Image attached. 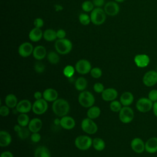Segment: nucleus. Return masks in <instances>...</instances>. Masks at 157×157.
Returning a JSON list of instances; mask_svg holds the SVG:
<instances>
[{
	"instance_id": "1",
	"label": "nucleus",
	"mask_w": 157,
	"mask_h": 157,
	"mask_svg": "<svg viewBox=\"0 0 157 157\" xmlns=\"http://www.w3.org/2000/svg\"><path fill=\"white\" fill-rule=\"evenodd\" d=\"M70 110V105L69 102L63 99H57L53 102L52 110L53 113L59 117H63L67 115Z\"/></svg>"
},
{
	"instance_id": "2",
	"label": "nucleus",
	"mask_w": 157,
	"mask_h": 157,
	"mask_svg": "<svg viewBox=\"0 0 157 157\" xmlns=\"http://www.w3.org/2000/svg\"><path fill=\"white\" fill-rule=\"evenodd\" d=\"M55 48L59 54L66 55L71 51L72 44L67 39H58L55 43Z\"/></svg>"
},
{
	"instance_id": "3",
	"label": "nucleus",
	"mask_w": 157,
	"mask_h": 157,
	"mask_svg": "<svg viewBox=\"0 0 157 157\" xmlns=\"http://www.w3.org/2000/svg\"><path fill=\"white\" fill-rule=\"evenodd\" d=\"M79 104L83 107L90 108L93 106L95 102L93 94L88 91H82L78 97Z\"/></svg>"
},
{
	"instance_id": "4",
	"label": "nucleus",
	"mask_w": 157,
	"mask_h": 157,
	"mask_svg": "<svg viewBox=\"0 0 157 157\" xmlns=\"http://www.w3.org/2000/svg\"><path fill=\"white\" fill-rule=\"evenodd\" d=\"M91 21L96 25H102L106 19V13L102 9L97 7L94 9L90 15Z\"/></svg>"
},
{
	"instance_id": "5",
	"label": "nucleus",
	"mask_w": 157,
	"mask_h": 157,
	"mask_svg": "<svg viewBox=\"0 0 157 157\" xmlns=\"http://www.w3.org/2000/svg\"><path fill=\"white\" fill-rule=\"evenodd\" d=\"M93 144V139L85 135L78 136L75 139V147L80 150H88Z\"/></svg>"
},
{
	"instance_id": "6",
	"label": "nucleus",
	"mask_w": 157,
	"mask_h": 157,
	"mask_svg": "<svg viewBox=\"0 0 157 157\" xmlns=\"http://www.w3.org/2000/svg\"><path fill=\"white\" fill-rule=\"evenodd\" d=\"M134 117L133 110L129 106H123L119 112V119L123 123H131Z\"/></svg>"
},
{
	"instance_id": "7",
	"label": "nucleus",
	"mask_w": 157,
	"mask_h": 157,
	"mask_svg": "<svg viewBox=\"0 0 157 157\" xmlns=\"http://www.w3.org/2000/svg\"><path fill=\"white\" fill-rule=\"evenodd\" d=\"M153 102L148 98H140L136 104L137 110L142 113H147L152 110Z\"/></svg>"
},
{
	"instance_id": "8",
	"label": "nucleus",
	"mask_w": 157,
	"mask_h": 157,
	"mask_svg": "<svg viewBox=\"0 0 157 157\" xmlns=\"http://www.w3.org/2000/svg\"><path fill=\"white\" fill-rule=\"evenodd\" d=\"M81 128L83 132L88 134H95L98 131L96 123L91 118H84L81 123Z\"/></svg>"
},
{
	"instance_id": "9",
	"label": "nucleus",
	"mask_w": 157,
	"mask_h": 157,
	"mask_svg": "<svg viewBox=\"0 0 157 157\" xmlns=\"http://www.w3.org/2000/svg\"><path fill=\"white\" fill-rule=\"evenodd\" d=\"M144 85L147 87H152L157 83V71L150 70L145 72L142 78Z\"/></svg>"
},
{
	"instance_id": "10",
	"label": "nucleus",
	"mask_w": 157,
	"mask_h": 157,
	"mask_svg": "<svg viewBox=\"0 0 157 157\" xmlns=\"http://www.w3.org/2000/svg\"><path fill=\"white\" fill-rule=\"evenodd\" d=\"M47 109L48 103L44 98L36 100L32 106V110L36 115H42L46 112Z\"/></svg>"
},
{
	"instance_id": "11",
	"label": "nucleus",
	"mask_w": 157,
	"mask_h": 157,
	"mask_svg": "<svg viewBox=\"0 0 157 157\" xmlns=\"http://www.w3.org/2000/svg\"><path fill=\"white\" fill-rule=\"evenodd\" d=\"M75 71L80 74H86L91 70V64L86 59H82L78 60L75 65Z\"/></svg>"
},
{
	"instance_id": "12",
	"label": "nucleus",
	"mask_w": 157,
	"mask_h": 157,
	"mask_svg": "<svg viewBox=\"0 0 157 157\" xmlns=\"http://www.w3.org/2000/svg\"><path fill=\"white\" fill-rule=\"evenodd\" d=\"M134 61L135 64L140 68H144L148 66L150 62V56L144 53L137 54L134 58Z\"/></svg>"
},
{
	"instance_id": "13",
	"label": "nucleus",
	"mask_w": 157,
	"mask_h": 157,
	"mask_svg": "<svg viewBox=\"0 0 157 157\" xmlns=\"http://www.w3.org/2000/svg\"><path fill=\"white\" fill-rule=\"evenodd\" d=\"M33 45L28 42L22 43L18 47V54L24 58L28 57L30 56L31 54H33Z\"/></svg>"
},
{
	"instance_id": "14",
	"label": "nucleus",
	"mask_w": 157,
	"mask_h": 157,
	"mask_svg": "<svg viewBox=\"0 0 157 157\" xmlns=\"http://www.w3.org/2000/svg\"><path fill=\"white\" fill-rule=\"evenodd\" d=\"M131 149L136 153H142L145 150V142L139 137L134 138L131 142Z\"/></svg>"
},
{
	"instance_id": "15",
	"label": "nucleus",
	"mask_w": 157,
	"mask_h": 157,
	"mask_svg": "<svg viewBox=\"0 0 157 157\" xmlns=\"http://www.w3.org/2000/svg\"><path fill=\"white\" fill-rule=\"evenodd\" d=\"M104 10L107 15L109 16H115L120 11V7L117 2L109 1L104 6Z\"/></svg>"
},
{
	"instance_id": "16",
	"label": "nucleus",
	"mask_w": 157,
	"mask_h": 157,
	"mask_svg": "<svg viewBox=\"0 0 157 157\" xmlns=\"http://www.w3.org/2000/svg\"><path fill=\"white\" fill-rule=\"evenodd\" d=\"M33 105L28 99H22L18 102L16 106V110L20 113H27L32 109Z\"/></svg>"
},
{
	"instance_id": "17",
	"label": "nucleus",
	"mask_w": 157,
	"mask_h": 157,
	"mask_svg": "<svg viewBox=\"0 0 157 157\" xmlns=\"http://www.w3.org/2000/svg\"><path fill=\"white\" fill-rule=\"evenodd\" d=\"M102 98L105 101H114L118 96V91L113 88H109L104 89L101 94Z\"/></svg>"
},
{
	"instance_id": "18",
	"label": "nucleus",
	"mask_w": 157,
	"mask_h": 157,
	"mask_svg": "<svg viewBox=\"0 0 157 157\" xmlns=\"http://www.w3.org/2000/svg\"><path fill=\"white\" fill-rule=\"evenodd\" d=\"M145 151L150 154L157 152V137H152L148 139L145 143Z\"/></svg>"
},
{
	"instance_id": "19",
	"label": "nucleus",
	"mask_w": 157,
	"mask_h": 157,
	"mask_svg": "<svg viewBox=\"0 0 157 157\" xmlns=\"http://www.w3.org/2000/svg\"><path fill=\"white\" fill-rule=\"evenodd\" d=\"M60 126L64 129L69 130L73 129L75 126V120L69 116H64L60 119Z\"/></svg>"
},
{
	"instance_id": "20",
	"label": "nucleus",
	"mask_w": 157,
	"mask_h": 157,
	"mask_svg": "<svg viewBox=\"0 0 157 157\" xmlns=\"http://www.w3.org/2000/svg\"><path fill=\"white\" fill-rule=\"evenodd\" d=\"M43 98L47 102H54L58 99V93L53 88H47L43 92Z\"/></svg>"
},
{
	"instance_id": "21",
	"label": "nucleus",
	"mask_w": 157,
	"mask_h": 157,
	"mask_svg": "<svg viewBox=\"0 0 157 157\" xmlns=\"http://www.w3.org/2000/svg\"><path fill=\"white\" fill-rule=\"evenodd\" d=\"M42 127V121L39 118L31 119L28 125V128L31 132H39Z\"/></svg>"
},
{
	"instance_id": "22",
	"label": "nucleus",
	"mask_w": 157,
	"mask_h": 157,
	"mask_svg": "<svg viewBox=\"0 0 157 157\" xmlns=\"http://www.w3.org/2000/svg\"><path fill=\"white\" fill-rule=\"evenodd\" d=\"M47 55V51L45 48L42 45H37L34 47L33 52V57L37 60L43 59Z\"/></svg>"
},
{
	"instance_id": "23",
	"label": "nucleus",
	"mask_w": 157,
	"mask_h": 157,
	"mask_svg": "<svg viewBox=\"0 0 157 157\" xmlns=\"http://www.w3.org/2000/svg\"><path fill=\"white\" fill-rule=\"evenodd\" d=\"M120 101L123 106H129L134 101V96L131 92L125 91L120 96Z\"/></svg>"
},
{
	"instance_id": "24",
	"label": "nucleus",
	"mask_w": 157,
	"mask_h": 157,
	"mask_svg": "<svg viewBox=\"0 0 157 157\" xmlns=\"http://www.w3.org/2000/svg\"><path fill=\"white\" fill-rule=\"evenodd\" d=\"M12 142L10 134L6 131L2 130L0 131V146L6 147L9 146Z\"/></svg>"
},
{
	"instance_id": "25",
	"label": "nucleus",
	"mask_w": 157,
	"mask_h": 157,
	"mask_svg": "<svg viewBox=\"0 0 157 157\" xmlns=\"http://www.w3.org/2000/svg\"><path fill=\"white\" fill-rule=\"evenodd\" d=\"M43 37V33L40 28H34L29 33V38L33 42H38Z\"/></svg>"
},
{
	"instance_id": "26",
	"label": "nucleus",
	"mask_w": 157,
	"mask_h": 157,
	"mask_svg": "<svg viewBox=\"0 0 157 157\" xmlns=\"http://www.w3.org/2000/svg\"><path fill=\"white\" fill-rule=\"evenodd\" d=\"M34 157H51L50 152L45 146H39L34 151Z\"/></svg>"
},
{
	"instance_id": "27",
	"label": "nucleus",
	"mask_w": 157,
	"mask_h": 157,
	"mask_svg": "<svg viewBox=\"0 0 157 157\" xmlns=\"http://www.w3.org/2000/svg\"><path fill=\"white\" fill-rule=\"evenodd\" d=\"M18 102L17 98L13 94H9L5 98V104L9 108L16 107Z\"/></svg>"
},
{
	"instance_id": "28",
	"label": "nucleus",
	"mask_w": 157,
	"mask_h": 157,
	"mask_svg": "<svg viewBox=\"0 0 157 157\" xmlns=\"http://www.w3.org/2000/svg\"><path fill=\"white\" fill-rule=\"evenodd\" d=\"M100 114H101L100 108L98 106H94V105L90 107L86 112L88 118H91L92 120L98 118Z\"/></svg>"
},
{
	"instance_id": "29",
	"label": "nucleus",
	"mask_w": 157,
	"mask_h": 157,
	"mask_svg": "<svg viewBox=\"0 0 157 157\" xmlns=\"http://www.w3.org/2000/svg\"><path fill=\"white\" fill-rule=\"evenodd\" d=\"M88 85L87 80L85 78L83 77H80L75 82V88L77 90L82 91H84Z\"/></svg>"
},
{
	"instance_id": "30",
	"label": "nucleus",
	"mask_w": 157,
	"mask_h": 157,
	"mask_svg": "<svg viewBox=\"0 0 157 157\" xmlns=\"http://www.w3.org/2000/svg\"><path fill=\"white\" fill-rule=\"evenodd\" d=\"M43 37L47 41H53L57 38L56 31L52 29H47L43 33Z\"/></svg>"
},
{
	"instance_id": "31",
	"label": "nucleus",
	"mask_w": 157,
	"mask_h": 157,
	"mask_svg": "<svg viewBox=\"0 0 157 157\" xmlns=\"http://www.w3.org/2000/svg\"><path fill=\"white\" fill-rule=\"evenodd\" d=\"M94 148L97 151H102L105 147L104 140L99 137H96L93 140V144Z\"/></svg>"
},
{
	"instance_id": "32",
	"label": "nucleus",
	"mask_w": 157,
	"mask_h": 157,
	"mask_svg": "<svg viewBox=\"0 0 157 157\" xmlns=\"http://www.w3.org/2000/svg\"><path fill=\"white\" fill-rule=\"evenodd\" d=\"M29 117L26 113H20L17 117V122L19 125L26 127L29 123Z\"/></svg>"
},
{
	"instance_id": "33",
	"label": "nucleus",
	"mask_w": 157,
	"mask_h": 157,
	"mask_svg": "<svg viewBox=\"0 0 157 157\" xmlns=\"http://www.w3.org/2000/svg\"><path fill=\"white\" fill-rule=\"evenodd\" d=\"M47 59L52 64H56L59 61V56L55 52H50L47 54Z\"/></svg>"
},
{
	"instance_id": "34",
	"label": "nucleus",
	"mask_w": 157,
	"mask_h": 157,
	"mask_svg": "<svg viewBox=\"0 0 157 157\" xmlns=\"http://www.w3.org/2000/svg\"><path fill=\"white\" fill-rule=\"evenodd\" d=\"M30 130L29 129V128H26V127H23L21 126L20 130L17 133L18 137L20 138L21 139L23 140V139H27L30 134Z\"/></svg>"
},
{
	"instance_id": "35",
	"label": "nucleus",
	"mask_w": 157,
	"mask_h": 157,
	"mask_svg": "<svg viewBox=\"0 0 157 157\" xmlns=\"http://www.w3.org/2000/svg\"><path fill=\"white\" fill-rule=\"evenodd\" d=\"M122 104L120 102V101H111L110 104V109L112 112H119L120 111V110L121 109L122 107Z\"/></svg>"
},
{
	"instance_id": "36",
	"label": "nucleus",
	"mask_w": 157,
	"mask_h": 157,
	"mask_svg": "<svg viewBox=\"0 0 157 157\" xmlns=\"http://www.w3.org/2000/svg\"><path fill=\"white\" fill-rule=\"evenodd\" d=\"M75 69L71 65H67L66 66L64 69H63V74L64 75L67 77V78H71L73 76V75L75 73Z\"/></svg>"
},
{
	"instance_id": "37",
	"label": "nucleus",
	"mask_w": 157,
	"mask_h": 157,
	"mask_svg": "<svg viewBox=\"0 0 157 157\" xmlns=\"http://www.w3.org/2000/svg\"><path fill=\"white\" fill-rule=\"evenodd\" d=\"M94 4L93 2L90 1H85L82 4V9L86 12H91L94 9Z\"/></svg>"
},
{
	"instance_id": "38",
	"label": "nucleus",
	"mask_w": 157,
	"mask_h": 157,
	"mask_svg": "<svg viewBox=\"0 0 157 157\" xmlns=\"http://www.w3.org/2000/svg\"><path fill=\"white\" fill-rule=\"evenodd\" d=\"M78 20L80 23L83 25H88L91 21L90 17L86 13H82L79 15Z\"/></svg>"
},
{
	"instance_id": "39",
	"label": "nucleus",
	"mask_w": 157,
	"mask_h": 157,
	"mask_svg": "<svg viewBox=\"0 0 157 157\" xmlns=\"http://www.w3.org/2000/svg\"><path fill=\"white\" fill-rule=\"evenodd\" d=\"M90 74L94 78H99L102 76V70L98 67H95L91 69V71H90Z\"/></svg>"
},
{
	"instance_id": "40",
	"label": "nucleus",
	"mask_w": 157,
	"mask_h": 157,
	"mask_svg": "<svg viewBox=\"0 0 157 157\" xmlns=\"http://www.w3.org/2000/svg\"><path fill=\"white\" fill-rule=\"evenodd\" d=\"M34 69L37 73H42L45 70V65L40 61H37L34 64Z\"/></svg>"
},
{
	"instance_id": "41",
	"label": "nucleus",
	"mask_w": 157,
	"mask_h": 157,
	"mask_svg": "<svg viewBox=\"0 0 157 157\" xmlns=\"http://www.w3.org/2000/svg\"><path fill=\"white\" fill-rule=\"evenodd\" d=\"M148 98L153 102H156L157 101V90L156 89H153L150 90L148 94Z\"/></svg>"
},
{
	"instance_id": "42",
	"label": "nucleus",
	"mask_w": 157,
	"mask_h": 157,
	"mask_svg": "<svg viewBox=\"0 0 157 157\" xmlns=\"http://www.w3.org/2000/svg\"><path fill=\"white\" fill-rule=\"evenodd\" d=\"M93 90L96 93H102V91L104 90V85L101 83L97 82L93 86Z\"/></svg>"
},
{
	"instance_id": "43",
	"label": "nucleus",
	"mask_w": 157,
	"mask_h": 157,
	"mask_svg": "<svg viewBox=\"0 0 157 157\" xmlns=\"http://www.w3.org/2000/svg\"><path fill=\"white\" fill-rule=\"evenodd\" d=\"M9 107L8 106L6 105H1L0 107V115L2 117H7L9 115L10 113Z\"/></svg>"
},
{
	"instance_id": "44",
	"label": "nucleus",
	"mask_w": 157,
	"mask_h": 157,
	"mask_svg": "<svg viewBox=\"0 0 157 157\" xmlns=\"http://www.w3.org/2000/svg\"><path fill=\"white\" fill-rule=\"evenodd\" d=\"M41 136L39 132H33L31 135V140L34 143H37L40 140Z\"/></svg>"
},
{
	"instance_id": "45",
	"label": "nucleus",
	"mask_w": 157,
	"mask_h": 157,
	"mask_svg": "<svg viewBox=\"0 0 157 157\" xmlns=\"http://www.w3.org/2000/svg\"><path fill=\"white\" fill-rule=\"evenodd\" d=\"M34 25L35 28H40L44 26V20L41 18H37L34 21Z\"/></svg>"
},
{
	"instance_id": "46",
	"label": "nucleus",
	"mask_w": 157,
	"mask_h": 157,
	"mask_svg": "<svg viewBox=\"0 0 157 157\" xmlns=\"http://www.w3.org/2000/svg\"><path fill=\"white\" fill-rule=\"evenodd\" d=\"M66 31L63 29H59L56 31V35H57V38L61 39H64L66 37Z\"/></svg>"
},
{
	"instance_id": "47",
	"label": "nucleus",
	"mask_w": 157,
	"mask_h": 157,
	"mask_svg": "<svg viewBox=\"0 0 157 157\" xmlns=\"http://www.w3.org/2000/svg\"><path fill=\"white\" fill-rule=\"evenodd\" d=\"M93 3L97 7H100L104 5V0H93Z\"/></svg>"
},
{
	"instance_id": "48",
	"label": "nucleus",
	"mask_w": 157,
	"mask_h": 157,
	"mask_svg": "<svg viewBox=\"0 0 157 157\" xmlns=\"http://www.w3.org/2000/svg\"><path fill=\"white\" fill-rule=\"evenodd\" d=\"M0 157H13V155L9 151H5L1 153Z\"/></svg>"
},
{
	"instance_id": "49",
	"label": "nucleus",
	"mask_w": 157,
	"mask_h": 157,
	"mask_svg": "<svg viewBox=\"0 0 157 157\" xmlns=\"http://www.w3.org/2000/svg\"><path fill=\"white\" fill-rule=\"evenodd\" d=\"M42 97H43V94H42L40 91H36L34 94V98L36 99V100L42 99Z\"/></svg>"
},
{
	"instance_id": "50",
	"label": "nucleus",
	"mask_w": 157,
	"mask_h": 157,
	"mask_svg": "<svg viewBox=\"0 0 157 157\" xmlns=\"http://www.w3.org/2000/svg\"><path fill=\"white\" fill-rule=\"evenodd\" d=\"M152 111L153 112L154 115L157 117V101L153 102V107H152Z\"/></svg>"
},
{
	"instance_id": "51",
	"label": "nucleus",
	"mask_w": 157,
	"mask_h": 157,
	"mask_svg": "<svg viewBox=\"0 0 157 157\" xmlns=\"http://www.w3.org/2000/svg\"><path fill=\"white\" fill-rule=\"evenodd\" d=\"M21 128V126L18 124H16V125H15V126H14V127H13V129H14V131L17 133V132L20 130Z\"/></svg>"
},
{
	"instance_id": "52",
	"label": "nucleus",
	"mask_w": 157,
	"mask_h": 157,
	"mask_svg": "<svg viewBox=\"0 0 157 157\" xmlns=\"http://www.w3.org/2000/svg\"><path fill=\"white\" fill-rule=\"evenodd\" d=\"M55 8L56 9V11H58V10H63V7L61 6V5H58V4H56L55 5Z\"/></svg>"
},
{
	"instance_id": "53",
	"label": "nucleus",
	"mask_w": 157,
	"mask_h": 157,
	"mask_svg": "<svg viewBox=\"0 0 157 157\" xmlns=\"http://www.w3.org/2000/svg\"><path fill=\"white\" fill-rule=\"evenodd\" d=\"M54 123H55L56 125H58V124H60V120H59V118H56V119L54 120Z\"/></svg>"
},
{
	"instance_id": "54",
	"label": "nucleus",
	"mask_w": 157,
	"mask_h": 157,
	"mask_svg": "<svg viewBox=\"0 0 157 157\" xmlns=\"http://www.w3.org/2000/svg\"><path fill=\"white\" fill-rule=\"evenodd\" d=\"M116 2H124L125 0H115Z\"/></svg>"
}]
</instances>
